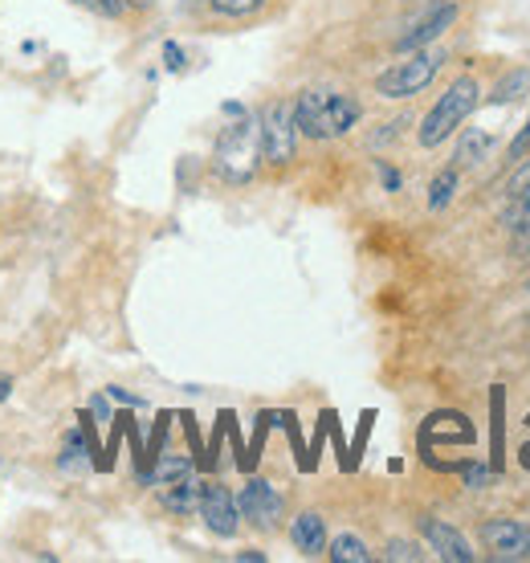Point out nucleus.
<instances>
[{
	"label": "nucleus",
	"mask_w": 530,
	"mask_h": 563,
	"mask_svg": "<svg viewBox=\"0 0 530 563\" xmlns=\"http://www.w3.org/2000/svg\"><path fill=\"white\" fill-rule=\"evenodd\" d=\"M360 119L363 102L355 95H343V90H302V95H294V123H298L302 140H343V135H351V128H360Z\"/></svg>",
	"instance_id": "obj_1"
},
{
	"label": "nucleus",
	"mask_w": 530,
	"mask_h": 563,
	"mask_svg": "<svg viewBox=\"0 0 530 563\" xmlns=\"http://www.w3.org/2000/svg\"><path fill=\"white\" fill-rule=\"evenodd\" d=\"M262 172V123L250 111L238 114V123L221 128L212 143V176L221 184H250Z\"/></svg>",
	"instance_id": "obj_2"
},
{
	"label": "nucleus",
	"mask_w": 530,
	"mask_h": 563,
	"mask_svg": "<svg viewBox=\"0 0 530 563\" xmlns=\"http://www.w3.org/2000/svg\"><path fill=\"white\" fill-rule=\"evenodd\" d=\"M477 102H482V82H477L474 74H461V78H453V82L445 86V95L433 102V111L420 119L417 143L424 147V152L441 147V143H445L449 135H457L461 123L477 111Z\"/></svg>",
	"instance_id": "obj_3"
},
{
	"label": "nucleus",
	"mask_w": 530,
	"mask_h": 563,
	"mask_svg": "<svg viewBox=\"0 0 530 563\" xmlns=\"http://www.w3.org/2000/svg\"><path fill=\"white\" fill-rule=\"evenodd\" d=\"M445 62H449V49H441V45L412 49V54H405L400 62H391L384 74H376L372 90H376L379 99H388V102L417 99V95H424V90L437 82V74L445 70Z\"/></svg>",
	"instance_id": "obj_4"
},
{
	"label": "nucleus",
	"mask_w": 530,
	"mask_h": 563,
	"mask_svg": "<svg viewBox=\"0 0 530 563\" xmlns=\"http://www.w3.org/2000/svg\"><path fill=\"white\" fill-rule=\"evenodd\" d=\"M262 123V164L265 168H290L298 155V123H294V99H269L257 114Z\"/></svg>",
	"instance_id": "obj_5"
},
{
	"label": "nucleus",
	"mask_w": 530,
	"mask_h": 563,
	"mask_svg": "<svg viewBox=\"0 0 530 563\" xmlns=\"http://www.w3.org/2000/svg\"><path fill=\"white\" fill-rule=\"evenodd\" d=\"M461 21V4L457 0H429L417 13V21L396 37V54H412V49H424V45H437L449 29Z\"/></svg>",
	"instance_id": "obj_6"
},
{
	"label": "nucleus",
	"mask_w": 530,
	"mask_h": 563,
	"mask_svg": "<svg viewBox=\"0 0 530 563\" xmlns=\"http://www.w3.org/2000/svg\"><path fill=\"white\" fill-rule=\"evenodd\" d=\"M238 510L253 531H265V536H269V531H278L281 519H286V498H281V490L274 482L250 478L238 494Z\"/></svg>",
	"instance_id": "obj_7"
},
{
	"label": "nucleus",
	"mask_w": 530,
	"mask_h": 563,
	"mask_svg": "<svg viewBox=\"0 0 530 563\" xmlns=\"http://www.w3.org/2000/svg\"><path fill=\"white\" fill-rule=\"evenodd\" d=\"M200 519L217 539H238L241 531V510L238 494L229 490L224 482H200Z\"/></svg>",
	"instance_id": "obj_8"
},
{
	"label": "nucleus",
	"mask_w": 530,
	"mask_h": 563,
	"mask_svg": "<svg viewBox=\"0 0 530 563\" xmlns=\"http://www.w3.org/2000/svg\"><path fill=\"white\" fill-rule=\"evenodd\" d=\"M482 543L494 551V560H530V527L515 519L482 522Z\"/></svg>",
	"instance_id": "obj_9"
},
{
	"label": "nucleus",
	"mask_w": 530,
	"mask_h": 563,
	"mask_svg": "<svg viewBox=\"0 0 530 563\" xmlns=\"http://www.w3.org/2000/svg\"><path fill=\"white\" fill-rule=\"evenodd\" d=\"M417 527H420V536L429 539V548H433L437 555H441V560H449V563H474L477 560V551L470 548V539L461 536L457 527H449L445 519L420 515Z\"/></svg>",
	"instance_id": "obj_10"
},
{
	"label": "nucleus",
	"mask_w": 530,
	"mask_h": 563,
	"mask_svg": "<svg viewBox=\"0 0 530 563\" xmlns=\"http://www.w3.org/2000/svg\"><path fill=\"white\" fill-rule=\"evenodd\" d=\"M290 543L298 548V555H307V560H319L327 555V519H322L319 510H302V515H294L290 522Z\"/></svg>",
	"instance_id": "obj_11"
},
{
	"label": "nucleus",
	"mask_w": 530,
	"mask_h": 563,
	"mask_svg": "<svg viewBox=\"0 0 530 563\" xmlns=\"http://www.w3.org/2000/svg\"><path fill=\"white\" fill-rule=\"evenodd\" d=\"M159 503L176 519H188L192 510H200V482H196V474L184 482H172V486H159Z\"/></svg>",
	"instance_id": "obj_12"
},
{
	"label": "nucleus",
	"mask_w": 530,
	"mask_h": 563,
	"mask_svg": "<svg viewBox=\"0 0 530 563\" xmlns=\"http://www.w3.org/2000/svg\"><path fill=\"white\" fill-rule=\"evenodd\" d=\"M192 478V457H184V453H159L152 462V470L143 474L147 486H172V482H184Z\"/></svg>",
	"instance_id": "obj_13"
},
{
	"label": "nucleus",
	"mask_w": 530,
	"mask_h": 563,
	"mask_svg": "<svg viewBox=\"0 0 530 563\" xmlns=\"http://www.w3.org/2000/svg\"><path fill=\"white\" fill-rule=\"evenodd\" d=\"M90 453H95V450H90L82 424H78V429H70V433H66V441H62L57 470H62V474H86V470H90Z\"/></svg>",
	"instance_id": "obj_14"
},
{
	"label": "nucleus",
	"mask_w": 530,
	"mask_h": 563,
	"mask_svg": "<svg viewBox=\"0 0 530 563\" xmlns=\"http://www.w3.org/2000/svg\"><path fill=\"white\" fill-rule=\"evenodd\" d=\"M489 147H494V135H489V131L470 128L465 135H461L457 152H453V164H457L461 172H474L477 164H482V159L489 155Z\"/></svg>",
	"instance_id": "obj_15"
},
{
	"label": "nucleus",
	"mask_w": 530,
	"mask_h": 563,
	"mask_svg": "<svg viewBox=\"0 0 530 563\" xmlns=\"http://www.w3.org/2000/svg\"><path fill=\"white\" fill-rule=\"evenodd\" d=\"M522 99H530V70L527 66H518V70H510L503 78V82L494 86L486 95V102L489 107H510V102H522Z\"/></svg>",
	"instance_id": "obj_16"
},
{
	"label": "nucleus",
	"mask_w": 530,
	"mask_h": 563,
	"mask_svg": "<svg viewBox=\"0 0 530 563\" xmlns=\"http://www.w3.org/2000/svg\"><path fill=\"white\" fill-rule=\"evenodd\" d=\"M457 184H461V168H457V164H449V168L437 172L433 184H429V209L445 212L449 205H453V197H457Z\"/></svg>",
	"instance_id": "obj_17"
},
{
	"label": "nucleus",
	"mask_w": 530,
	"mask_h": 563,
	"mask_svg": "<svg viewBox=\"0 0 530 563\" xmlns=\"http://www.w3.org/2000/svg\"><path fill=\"white\" fill-rule=\"evenodd\" d=\"M217 21H253L265 13L269 0H205Z\"/></svg>",
	"instance_id": "obj_18"
},
{
	"label": "nucleus",
	"mask_w": 530,
	"mask_h": 563,
	"mask_svg": "<svg viewBox=\"0 0 530 563\" xmlns=\"http://www.w3.org/2000/svg\"><path fill=\"white\" fill-rule=\"evenodd\" d=\"M327 555L335 563H372V548L363 543L360 536H335L331 543H327Z\"/></svg>",
	"instance_id": "obj_19"
},
{
	"label": "nucleus",
	"mask_w": 530,
	"mask_h": 563,
	"mask_svg": "<svg viewBox=\"0 0 530 563\" xmlns=\"http://www.w3.org/2000/svg\"><path fill=\"white\" fill-rule=\"evenodd\" d=\"M498 225H503L510 238H515V233H522V229L530 225V188L506 200V209H503V217H498Z\"/></svg>",
	"instance_id": "obj_20"
},
{
	"label": "nucleus",
	"mask_w": 530,
	"mask_h": 563,
	"mask_svg": "<svg viewBox=\"0 0 530 563\" xmlns=\"http://www.w3.org/2000/svg\"><path fill=\"white\" fill-rule=\"evenodd\" d=\"M408 123H412L408 114H396V119H388V123H379V131L367 135V147H388V143H396L408 131Z\"/></svg>",
	"instance_id": "obj_21"
},
{
	"label": "nucleus",
	"mask_w": 530,
	"mask_h": 563,
	"mask_svg": "<svg viewBox=\"0 0 530 563\" xmlns=\"http://www.w3.org/2000/svg\"><path fill=\"white\" fill-rule=\"evenodd\" d=\"M70 4H78V9H86V13L102 16V21H123L131 9H126V0H70Z\"/></svg>",
	"instance_id": "obj_22"
},
{
	"label": "nucleus",
	"mask_w": 530,
	"mask_h": 563,
	"mask_svg": "<svg viewBox=\"0 0 530 563\" xmlns=\"http://www.w3.org/2000/svg\"><path fill=\"white\" fill-rule=\"evenodd\" d=\"M384 560L388 563H420L424 560V551L417 543H408V539H391L388 548H384Z\"/></svg>",
	"instance_id": "obj_23"
},
{
	"label": "nucleus",
	"mask_w": 530,
	"mask_h": 563,
	"mask_svg": "<svg viewBox=\"0 0 530 563\" xmlns=\"http://www.w3.org/2000/svg\"><path fill=\"white\" fill-rule=\"evenodd\" d=\"M530 152V119H527V128L518 131L515 140H510V147H506V155H503V168L510 172L518 164V159H522V155Z\"/></svg>",
	"instance_id": "obj_24"
},
{
	"label": "nucleus",
	"mask_w": 530,
	"mask_h": 563,
	"mask_svg": "<svg viewBox=\"0 0 530 563\" xmlns=\"http://www.w3.org/2000/svg\"><path fill=\"white\" fill-rule=\"evenodd\" d=\"M164 66H168L172 74H184V70H188V62H184L180 42H164Z\"/></svg>",
	"instance_id": "obj_25"
},
{
	"label": "nucleus",
	"mask_w": 530,
	"mask_h": 563,
	"mask_svg": "<svg viewBox=\"0 0 530 563\" xmlns=\"http://www.w3.org/2000/svg\"><path fill=\"white\" fill-rule=\"evenodd\" d=\"M379 180H384V188H388V192H400V184H405V176H400V172L391 168L388 159H379Z\"/></svg>",
	"instance_id": "obj_26"
},
{
	"label": "nucleus",
	"mask_w": 530,
	"mask_h": 563,
	"mask_svg": "<svg viewBox=\"0 0 530 563\" xmlns=\"http://www.w3.org/2000/svg\"><path fill=\"white\" fill-rule=\"evenodd\" d=\"M107 400H119V405H126V409H140V405H143L140 396L123 393V388H107Z\"/></svg>",
	"instance_id": "obj_27"
},
{
	"label": "nucleus",
	"mask_w": 530,
	"mask_h": 563,
	"mask_svg": "<svg viewBox=\"0 0 530 563\" xmlns=\"http://www.w3.org/2000/svg\"><path fill=\"white\" fill-rule=\"evenodd\" d=\"M90 412H95L98 424L111 421V405H107V396H95V400H90Z\"/></svg>",
	"instance_id": "obj_28"
},
{
	"label": "nucleus",
	"mask_w": 530,
	"mask_h": 563,
	"mask_svg": "<svg viewBox=\"0 0 530 563\" xmlns=\"http://www.w3.org/2000/svg\"><path fill=\"white\" fill-rule=\"evenodd\" d=\"M465 482H470V490H486V486H489V474H486V470H477V465H470Z\"/></svg>",
	"instance_id": "obj_29"
},
{
	"label": "nucleus",
	"mask_w": 530,
	"mask_h": 563,
	"mask_svg": "<svg viewBox=\"0 0 530 563\" xmlns=\"http://www.w3.org/2000/svg\"><path fill=\"white\" fill-rule=\"evenodd\" d=\"M126 9H131V13H152L155 0H126Z\"/></svg>",
	"instance_id": "obj_30"
},
{
	"label": "nucleus",
	"mask_w": 530,
	"mask_h": 563,
	"mask_svg": "<svg viewBox=\"0 0 530 563\" xmlns=\"http://www.w3.org/2000/svg\"><path fill=\"white\" fill-rule=\"evenodd\" d=\"M9 396H13V376H4V372H0V405H4Z\"/></svg>",
	"instance_id": "obj_31"
},
{
	"label": "nucleus",
	"mask_w": 530,
	"mask_h": 563,
	"mask_svg": "<svg viewBox=\"0 0 530 563\" xmlns=\"http://www.w3.org/2000/svg\"><path fill=\"white\" fill-rule=\"evenodd\" d=\"M238 560H253V563H265V551H238Z\"/></svg>",
	"instance_id": "obj_32"
}]
</instances>
